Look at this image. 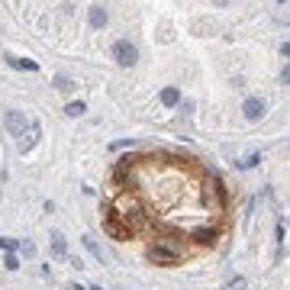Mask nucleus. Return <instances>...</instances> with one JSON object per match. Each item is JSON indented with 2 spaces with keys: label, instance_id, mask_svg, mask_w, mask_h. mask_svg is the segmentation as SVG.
<instances>
[{
  "label": "nucleus",
  "instance_id": "15",
  "mask_svg": "<svg viewBox=\"0 0 290 290\" xmlns=\"http://www.w3.org/2000/svg\"><path fill=\"white\" fill-rule=\"evenodd\" d=\"M258 161H261V155H258V152H252V155H245L242 161H239V168H255Z\"/></svg>",
  "mask_w": 290,
  "mask_h": 290
},
{
  "label": "nucleus",
  "instance_id": "1",
  "mask_svg": "<svg viewBox=\"0 0 290 290\" xmlns=\"http://www.w3.org/2000/svg\"><path fill=\"white\" fill-rule=\"evenodd\" d=\"M148 258H152L155 265H161V268H171V265H178V261H181V248H178V242L161 239L158 245L148 248Z\"/></svg>",
  "mask_w": 290,
  "mask_h": 290
},
{
  "label": "nucleus",
  "instance_id": "4",
  "mask_svg": "<svg viewBox=\"0 0 290 290\" xmlns=\"http://www.w3.org/2000/svg\"><path fill=\"white\" fill-rule=\"evenodd\" d=\"M242 113H245V119H261L265 116V100H261V97H248V100L242 103Z\"/></svg>",
  "mask_w": 290,
  "mask_h": 290
},
{
  "label": "nucleus",
  "instance_id": "14",
  "mask_svg": "<svg viewBox=\"0 0 290 290\" xmlns=\"http://www.w3.org/2000/svg\"><path fill=\"white\" fill-rule=\"evenodd\" d=\"M52 84H55L58 91H71V87H74V81L68 74H55V81H52Z\"/></svg>",
  "mask_w": 290,
  "mask_h": 290
},
{
  "label": "nucleus",
  "instance_id": "21",
  "mask_svg": "<svg viewBox=\"0 0 290 290\" xmlns=\"http://www.w3.org/2000/svg\"><path fill=\"white\" fill-rule=\"evenodd\" d=\"M280 52H284V55L290 58V42H284V46H280Z\"/></svg>",
  "mask_w": 290,
  "mask_h": 290
},
{
  "label": "nucleus",
  "instance_id": "7",
  "mask_svg": "<svg viewBox=\"0 0 290 290\" xmlns=\"http://www.w3.org/2000/svg\"><path fill=\"white\" fill-rule=\"evenodd\" d=\"M107 232L113 239H129V226H119L116 216H107Z\"/></svg>",
  "mask_w": 290,
  "mask_h": 290
},
{
  "label": "nucleus",
  "instance_id": "5",
  "mask_svg": "<svg viewBox=\"0 0 290 290\" xmlns=\"http://www.w3.org/2000/svg\"><path fill=\"white\" fill-rule=\"evenodd\" d=\"M39 133H42V129H39V122H29V133H23V136H20L16 148H20V152H29V148L39 142Z\"/></svg>",
  "mask_w": 290,
  "mask_h": 290
},
{
  "label": "nucleus",
  "instance_id": "11",
  "mask_svg": "<svg viewBox=\"0 0 290 290\" xmlns=\"http://www.w3.org/2000/svg\"><path fill=\"white\" fill-rule=\"evenodd\" d=\"M193 242H200V245H213V242H216V229H197V232H193Z\"/></svg>",
  "mask_w": 290,
  "mask_h": 290
},
{
  "label": "nucleus",
  "instance_id": "19",
  "mask_svg": "<svg viewBox=\"0 0 290 290\" xmlns=\"http://www.w3.org/2000/svg\"><path fill=\"white\" fill-rule=\"evenodd\" d=\"M280 81L290 84V65H284V71H280Z\"/></svg>",
  "mask_w": 290,
  "mask_h": 290
},
{
  "label": "nucleus",
  "instance_id": "2",
  "mask_svg": "<svg viewBox=\"0 0 290 290\" xmlns=\"http://www.w3.org/2000/svg\"><path fill=\"white\" fill-rule=\"evenodd\" d=\"M113 58H116L119 68H133L136 61H139V49H136L129 39H119L116 46H113Z\"/></svg>",
  "mask_w": 290,
  "mask_h": 290
},
{
  "label": "nucleus",
  "instance_id": "13",
  "mask_svg": "<svg viewBox=\"0 0 290 290\" xmlns=\"http://www.w3.org/2000/svg\"><path fill=\"white\" fill-rule=\"evenodd\" d=\"M84 248H87V252H91L94 258H97V261H100V265H103V252H100V245H97V242L91 239V235H84Z\"/></svg>",
  "mask_w": 290,
  "mask_h": 290
},
{
  "label": "nucleus",
  "instance_id": "22",
  "mask_svg": "<svg viewBox=\"0 0 290 290\" xmlns=\"http://www.w3.org/2000/svg\"><path fill=\"white\" fill-rule=\"evenodd\" d=\"M213 4H216V7H223V4H229V0H213Z\"/></svg>",
  "mask_w": 290,
  "mask_h": 290
},
{
  "label": "nucleus",
  "instance_id": "18",
  "mask_svg": "<svg viewBox=\"0 0 290 290\" xmlns=\"http://www.w3.org/2000/svg\"><path fill=\"white\" fill-rule=\"evenodd\" d=\"M0 248H7V252H13V248H16V242H13V239H0Z\"/></svg>",
  "mask_w": 290,
  "mask_h": 290
},
{
  "label": "nucleus",
  "instance_id": "6",
  "mask_svg": "<svg viewBox=\"0 0 290 290\" xmlns=\"http://www.w3.org/2000/svg\"><path fill=\"white\" fill-rule=\"evenodd\" d=\"M87 23H91L94 29H103V26H107V10H103V7H91V10H87Z\"/></svg>",
  "mask_w": 290,
  "mask_h": 290
},
{
  "label": "nucleus",
  "instance_id": "17",
  "mask_svg": "<svg viewBox=\"0 0 290 290\" xmlns=\"http://www.w3.org/2000/svg\"><path fill=\"white\" fill-rule=\"evenodd\" d=\"M4 268H7V271H16V268H20V261H16V255H13V252L4 258Z\"/></svg>",
  "mask_w": 290,
  "mask_h": 290
},
{
  "label": "nucleus",
  "instance_id": "20",
  "mask_svg": "<svg viewBox=\"0 0 290 290\" xmlns=\"http://www.w3.org/2000/svg\"><path fill=\"white\" fill-rule=\"evenodd\" d=\"M68 290H100V287H81V284H68Z\"/></svg>",
  "mask_w": 290,
  "mask_h": 290
},
{
  "label": "nucleus",
  "instance_id": "10",
  "mask_svg": "<svg viewBox=\"0 0 290 290\" xmlns=\"http://www.w3.org/2000/svg\"><path fill=\"white\" fill-rule=\"evenodd\" d=\"M52 252H55L58 258H68V245H65V235L61 232H52Z\"/></svg>",
  "mask_w": 290,
  "mask_h": 290
},
{
  "label": "nucleus",
  "instance_id": "3",
  "mask_svg": "<svg viewBox=\"0 0 290 290\" xmlns=\"http://www.w3.org/2000/svg\"><path fill=\"white\" fill-rule=\"evenodd\" d=\"M4 126H7V133H10V136H23V133H26V113H20V110H7Z\"/></svg>",
  "mask_w": 290,
  "mask_h": 290
},
{
  "label": "nucleus",
  "instance_id": "23",
  "mask_svg": "<svg viewBox=\"0 0 290 290\" xmlns=\"http://www.w3.org/2000/svg\"><path fill=\"white\" fill-rule=\"evenodd\" d=\"M280 4H287V0H280Z\"/></svg>",
  "mask_w": 290,
  "mask_h": 290
},
{
  "label": "nucleus",
  "instance_id": "8",
  "mask_svg": "<svg viewBox=\"0 0 290 290\" xmlns=\"http://www.w3.org/2000/svg\"><path fill=\"white\" fill-rule=\"evenodd\" d=\"M7 65L10 68H23V71H36V61H29V58H16V55H7Z\"/></svg>",
  "mask_w": 290,
  "mask_h": 290
},
{
  "label": "nucleus",
  "instance_id": "16",
  "mask_svg": "<svg viewBox=\"0 0 290 290\" xmlns=\"http://www.w3.org/2000/svg\"><path fill=\"white\" fill-rule=\"evenodd\" d=\"M245 287H248V280H245V277H232L229 284H226V290H245Z\"/></svg>",
  "mask_w": 290,
  "mask_h": 290
},
{
  "label": "nucleus",
  "instance_id": "9",
  "mask_svg": "<svg viewBox=\"0 0 290 290\" xmlns=\"http://www.w3.org/2000/svg\"><path fill=\"white\" fill-rule=\"evenodd\" d=\"M161 103H164V107H178V103H181V91H178V87H164V91H161Z\"/></svg>",
  "mask_w": 290,
  "mask_h": 290
},
{
  "label": "nucleus",
  "instance_id": "12",
  "mask_svg": "<svg viewBox=\"0 0 290 290\" xmlns=\"http://www.w3.org/2000/svg\"><path fill=\"white\" fill-rule=\"evenodd\" d=\"M65 113H68V116H84V113H87V103H84V100H71V103L65 107Z\"/></svg>",
  "mask_w": 290,
  "mask_h": 290
}]
</instances>
